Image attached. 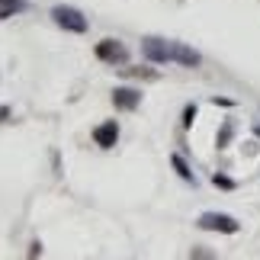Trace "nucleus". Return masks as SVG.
I'll list each match as a JSON object with an SVG mask.
<instances>
[{"label": "nucleus", "instance_id": "nucleus-1", "mask_svg": "<svg viewBox=\"0 0 260 260\" xmlns=\"http://www.w3.org/2000/svg\"><path fill=\"white\" fill-rule=\"evenodd\" d=\"M203 232H222V235H235L238 228V218H232V215H225V212H203L199 215V222H196Z\"/></svg>", "mask_w": 260, "mask_h": 260}, {"label": "nucleus", "instance_id": "nucleus-2", "mask_svg": "<svg viewBox=\"0 0 260 260\" xmlns=\"http://www.w3.org/2000/svg\"><path fill=\"white\" fill-rule=\"evenodd\" d=\"M174 42H164V39H154V36H148L145 42H142V52L148 61H154V64H167V61H174Z\"/></svg>", "mask_w": 260, "mask_h": 260}, {"label": "nucleus", "instance_id": "nucleus-3", "mask_svg": "<svg viewBox=\"0 0 260 260\" xmlns=\"http://www.w3.org/2000/svg\"><path fill=\"white\" fill-rule=\"evenodd\" d=\"M52 19L61 29H71V32H87V19L81 10H74V7H55L52 10Z\"/></svg>", "mask_w": 260, "mask_h": 260}, {"label": "nucleus", "instance_id": "nucleus-4", "mask_svg": "<svg viewBox=\"0 0 260 260\" xmlns=\"http://www.w3.org/2000/svg\"><path fill=\"white\" fill-rule=\"evenodd\" d=\"M96 58L106 61V64H125L128 52H125V45L119 42V39H103V42L96 45Z\"/></svg>", "mask_w": 260, "mask_h": 260}, {"label": "nucleus", "instance_id": "nucleus-5", "mask_svg": "<svg viewBox=\"0 0 260 260\" xmlns=\"http://www.w3.org/2000/svg\"><path fill=\"white\" fill-rule=\"evenodd\" d=\"M113 106L122 109V113H132V109L142 106V90H135V87H116L113 90Z\"/></svg>", "mask_w": 260, "mask_h": 260}, {"label": "nucleus", "instance_id": "nucleus-6", "mask_svg": "<svg viewBox=\"0 0 260 260\" xmlns=\"http://www.w3.org/2000/svg\"><path fill=\"white\" fill-rule=\"evenodd\" d=\"M93 142L100 145V148H116V142H119V122H100L96 128H93Z\"/></svg>", "mask_w": 260, "mask_h": 260}, {"label": "nucleus", "instance_id": "nucleus-7", "mask_svg": "<svg viewBox=\"0 0 260 260\" xmlns=\"http://www.w3.org/2000/svg\"><path fill=\"white\" fill-rule=\"evenodd\" d=\"M171 48H174V61L177 64H183V68H196L199 64V55L193 52V48H186V45H180V42H174Z\"/></svg>", "mask_w": 260, "mask_h": 260}, {"label": "nucleus", "instance_id": "nucleus-8", "mask_svg": "<svg viewBox=\"0 0 260 260\" xmlns=\"http://www.w3.org/2000/svg\"><path fill=\"white\" fill-rule=\"evenodd\" d=\"M171 164H174V171L180 174V180H186V183H196V174L186 167V161H183L180 154H171Z\"/></svg>", "mask_w": 260, "mask_h": 260}, {"label": "nucleus", "instance_id": "nucleus-9", "mask_svg": "<svg viewBox=\"0 0 260 260\" xmlns=\"http://www.w3.org/2000/svg\"><path fill=\"white\" fill-rule=\"evenodd\" d=\"M119 74L122 77H142V81H157V71H151V68H122Z\"/></svg>", "mask_w": 260, "mask_h": 260}, {"label": "nucleus", "instance_id": "nucleus-10", "mask_svg": "<svg viewBox=\"0 0 260 260\" xmlns=\"http://www.w3.org/2000/svg\"><path fill=\"white\" fill-rule=\"evenodd\" d=\"M19 10H23V0H0V19H10Z\"/></svg>", "mask_w": 260, "mask_h": 260}, {"label": "nucleus", "instance_id": "nucleus-11", "mask_svg": "<svg viewBox=\"0 0 260 260\" xmlns=\"http://www.w3.org/2000/svg\"><path fill=\"white\" fill-rule=\"evenodd\" d=\"M193 119H196V106H186V109H183V128L193 125Z\"/></svg>", "mask_w": 260, "mask_h": 260}, {"label": "nucleus", "instance_id": "nucleus-12", "mask_svg": "<svg viewBox=\"0 0 260 260\" xmlns=\"http://www.w3.org/2000/svg\"><path fill=\"white\" fill-rule=\"evenodd\" d=\"M212 183H215V186H222V189H232V186H235L232 180H228V177H222V174H215V177H212Z\"/></svg>", "mask_w": 260, "mask_h": 260}, {"label": "nucleus", "instance_id": "nucleus-13", "mask_svg": "<svg viewBox=\"0 0 260 260\" xmlns=\"http://www.w3.org/2000/svg\"><path fill=\"white\" fill-rule=\"evenodd\" d=\"M39 254H42V244L32 241V244H29V260H39Z\"/></svg>", "mask_w": 260, "mask_h": 260}, {"label": "nucleus", "instance_id": "nucleus-14", "mask_svg": "<svg viewBox=\"0 0 260 260\" xmlns=\"http://www.w3.org/2000/svg\"><path fill=\"white\" fill-rule=\"evenodd\" d=\"M228 138H232V125H225V128H222V135H218V148H225Z\"/></svg>", "mask_w": 260, "mask_h": 260}, {"label": "nucleus", "instance_id": "nucleus-15", "mask_svg": "<svg viewBox=\"0 0 260 260\" xmlns=\"http://www.w3.org/2000/svg\"><path fill=\"white\" fill-rule=\"evenodd\" d=\"M193 257H196V260H212V254H206V247H196Z\"/></svg>", "mask_w": 260, "mask_h": 260}, {"label": "nucleus", "instance_id": "nucleus-16", "mask_svg": "<svg viewBox=\"0 0 260 260\" xmlns=\"http://www.w3.org/2000/svg\"><path fill=\"white\" fill-rule=\"evenodd\" d=\"M4 119H10V106H0V122H4Z\"/></svg>", "mask_w": 260, "mask_h": 260}]
</instances>
